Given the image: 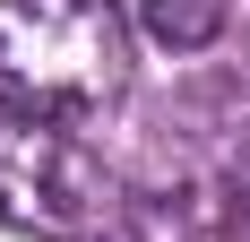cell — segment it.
Listing matches in <instances>:
<instances>
[{"mask_svg":"<svg viewBox=\"0 0 250 242\" xmlns=\"http://www.w3.org/2000/svg\"><path fill=\"white\" fill-rule=\"evenodd\" d=\"M129 87L121 0H0V104L35 121H95Z\"/></svg>","mask_w":250,"mask_h":242,"instance_id":"obj_1","label":"cell"},{"mask_svg":"<svg viewBox=\"0 0 250 242\" xmlns=\"http://www.w3.org/2000/svg\"><path fill=\"white\" fill-rule=\"evenodd\" d=\"M129 217L121 182L104 173L95 147H78L61 121L9 113L0 104V225L43 242H95Z\"/></svg>","mask_w":250,"mask_h":242,"instance_id":"obj_2","label":"cell"},{"mask_svg":"<svg viewBox=\"0 0 250 242\" xmlns=\"http://www.w3.org/2000/svg\"><path fill=\"white\" fill-rule=\"evenodd\" d=\"M121 234H129V242H233V208H216L199 182H181V191L129 199Z\"/></svg>","mask_w":250,"mask_h":242,"instance_id":"obj_3","label":"cell"},{"mask_svg":"<svg viewBox=\"0 0 250 242\" xmlns=\"http://www.w3.org/2000/svg\"><path fill=\"white\" fill-rule=\"evenodd\" d=\"M138 26L164 52H207L225 35V0H138Z\"/></svg>","mask_w":250,"mask_h":242,"instance_id":"obj_4","label":"cell"},{"mask_svg":"<svg viewBox=\"0 0 250 242\" xmlns=\"http://www.w3.org/2000/svg\"><path fill=\"white\" fill-rule=\"evenodd\" d=\"M233 242H250V147H242V165H233Z\"/></svg>","mask_w":250,"mask_h":242,"instance_id":"obj_5","label":"cell"}]
</instances>
